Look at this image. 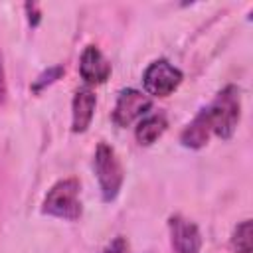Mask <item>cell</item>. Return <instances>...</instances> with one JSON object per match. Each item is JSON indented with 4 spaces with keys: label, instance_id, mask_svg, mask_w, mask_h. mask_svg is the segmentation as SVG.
Masks as SVG:
<instances>
[{
    "label": "cell",
    "instance_id": "9a60e30c",
    "mask_svg": "<svg viewBox=\"0 0 253 253\" xmlns=\"http://www.w3.org/2000/svg\"><path fill=\"white\" fill-rule=\"evenodd\" d=\"M24 10L28 12V22L32 24V26H38L40 24V6L38 4H34V2H28V4H24Z\"/></svg>",
    "mask_w": 253,
    "mask_h": 253
},
{
    "label": "cell",
    "instance_id": "4fadbf2b",
    "mask_svg": "<svg viewBox=\"0 0 253 253\" xmlns=\"http://www.w3.org/2000/svg\"><path fill=\"white\" fill-rule=\"evenodd\" d=\"M128 251V243H126V239L125 237H115L109 245H105L99 253H126Z\"/></svg>",
    "mask_w": 253,
    "mask_h": 253
},
{
    "label": "cell",
    "instance_id": "6da1fadb",
    "mask_svg": "<svg viewBox=\"0 0 253 253\" xmlns=\"http://www.w3.org/2000/svg\"><path fill=\"white\" fill-rule=\"evenodd\" d=\"M211 125V132L221 140H229L241 119V91L237 85H225L213 101L204 107Z\"/></svg>",
    "mask_w": 253,
    "mask_h": 253
},
{
    "label": "cell",
    "instance_id": "8fae6325",
    "mask_svg": "<svg viewBox=\"0 0 253 253\" xmlns=\"http://www.w3.org/2000/svg\"><path fill=\"white\" fill-rule=\"evenodd\" d=\"M231 249L233 253H251L253 251V227L251 219H243L233 227L231 233Z\"/></svg>",
    "mask_w": 253,
    "mask_h": 253
},
{
    "label": "cell",
    "instance_id": "ba28073f",
    "mask_svg": "<svg viewBox=\"0 0 253 253\" xmlns=\"http://www.w3.org/2000/svg\"><path fill=\"white\" fill-rule=\"evenodd\" d=\"M97 107V95L91 87L83 85L75 91L71 101V130L73 132H85L93 121Z\"/></svg>",
    "mask_w": 253,
    "mask_h": 253
},
{
    "label": "cell",
    "instance_id": "7a4b0ae2",
    "mask_svg": "<svg viewBox=\"0 0 253 253\" xmlns=\"http://www.w3.org/2000/svg\"><path fill=\"white\" fill-rule=\"evenodd\" d=\"M42 213L65 221H77L83 213L81 204V182L77 178L57 180L42 202Z\"/></svg>",
    "mask_w": 253,
    "mask_h": 253
},
{
    "label": "cell",
    "instance_id": "7c38bea8",
    "mask_svg": "<svg viewBox=\"0 0 253 253\" xmlns=\"http://www.w3.org/2000/svg\"><path fill=\"white\" fill-rule=\"evenodd\" d=\"M65 73V69H63V65H51V67H47L43 73H40L36 79H34V83H32V93H42L45 87H49V85H53L61 75Z\"/></svg>",
    "mask_w": 253,
    "mask_h": 253
},
{
    "label": "cell",
    "instance_id": "52a82bcc",
    "mask_svg": "<svg viewBox=\"0 0 253 253\" xmlns=\"http://www.w3.org/2000/svg\"><path fill=\"white\" fill-rule=\"evenodd\" d=\"M111 63L109 59L103 55V51L97 45H85V49L81 51L79 57V75L85 81L87 87L91 85H101L111 77Z\"/></svg>",
    "mask_w": 253,
    "mask_h": 253
},
{
    "label": "cell",
    "instance_id": "5bb4252c",
    "mask_svg": "<svg viewBox=\"0 0 253 253\" xmlns=\"http://www.w3.org/2000/svg\"><path fill=\"white\" fill-rule=\"evenodd\" d=\"M8 99V81H6V69H4V57L0 53V105H4Z\"/></svg>",
    "mask_w": 253,
    "mask_h": 253
},
{
    "label": "cell",
    "instance_id": "9c48e42d",
    "mask_svg": "<svg viewBox=\"0 0 253 253\" xmlns=\"http://www.w3.org/2000/svg\"><path fill=\"white\" fill-rule=\"evenodd\" d=\"M211 125H210V119H208V113L206 109H202L186 126L184 130L180 132V142L184 148H190V150H200L208 144L210 136H211Z\"/></svg>",
    "mask_w": 253,
    "mask_h": 253
},
{
    "label": "cell",
    "instance_id": "277c9868",
    "mask_svg": "<svg viewBox=\"0 0 253 253\" xmlns=\"http://www.w3.org/2000/svg\"><path fill=\"white\" fill-rule=\"evenodd\" d=\"M182 79H184V73L176 65H172L168 59L164 57L154 59L146 65L142 73L144 93L150 97H168L180 87Z\"/></svg>",
    "mask_w": 253,
    "mask_h": 253
},
{
    "label": "cell",
    "instance_id": "8992f818",
    "mask_svg": "<svg viewBox=\"0 0 253 253\" xmlns=\"http://www.w3.org/2000/svg\"><path fill=\"white\" fill-rule=\"evenodd\" d=\"M168 231H170V245L174 253H200L202 251V233L200 227L180 215L174 213L168 217Z\"/></svg>",
    "mask_w": 253,
    "mask_h": 253
},
{
    "label": "cell",
    "instance_id": "5b68a950",
    "mask_svg": "<svg viewBox=\"0 0 253 253\" xmlns=\"http://www.w3.org/2000/svg\"><path fill=\"white\" fill-rule=\"evenodd\" d=\"M152 107V99L134 89V87H128V89H123L115 101V109H113V123L117 126H130L134 121L142 119L148 109Z\"/></svg>",
    "mask_w": 253,
    "mask_h": 253
},
{
    "label": "cell",
    "instance_id": "30bf717a",
    "mask_svg": "<svg viewBox=\"0 0 253 253\" xmlns=\"http://www.w3.org/2000/svg\"><path fill=\"white\" fill-rule=\"evenodd\" d=\"M168 126V121H166V115L164 113H152V115H144L136 128H134V138L140 146H150L154 144L166 130Z\"/></svg>",
    "mask_w": 253,
    "mask_h": 253
},
{
    "label": "cell",
    "instance_id": "3957f363",
    "mask_svg": "<svg viewBox=\"0 0 253 253\" xmlns=\"http://www.w3.org/2000/svg\"><path fill=\"white\" fill-rule=\"evenodd\" d=\"M93 170L97 176V184H99V192L103 202H113L125 182V170L123 164L115 152L113 146H109L107 142H99L95 148V156H93Z\"/></svg>",
    "mask_w": 253,
    "mask_h": 253
}]
</instances>
